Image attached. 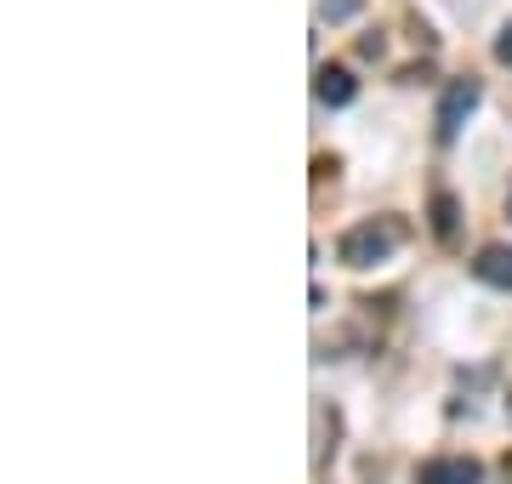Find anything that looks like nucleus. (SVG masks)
I'll return each instance as SVG.
<instances>
[{"instance_id": "3", "label": "nucleus", "mask_w": 512, "mask_h": 484, "mask_svg": "<svg viewBox=\"0 0 512 484\" xmlns=\"http://www.w3.org/2000/svg\"><path fill=\"white\" fill-rule=\"evenodd\" d=\"M484 479V467L473 456H427L416 467V484H478Z\"/></svg>"}, {"instance_id": "10", "label": "nucleus", "mask_w": 512, "mask_h": 484, "mask_svg": "<svg viewBox=\"0 0 512 484\" xmlns=\"http://www.w3.org/2000/svg\"><path fill=\"white\" fill-rule=\"evenodd\" d=\"M359 57H382V35H365V40H359Z\"/></svg>"}, {"instance_id": "8", "label": "nucleus", "mask_w": 512, "mask_h": 484, "mask_svg": "<svg viewBox=\"0 0 512 484\" xmlns=\"http://www.w3.org/2000/svg\"><path fill=\"white\" fill-rule=\"evenodd\" d=\"M495 63H507V69H512V23L495 35Z\"/></svg>"}, {"instance_id": "5", "label": "nucleus", "mask_w": 512, "mask_h": 484, "mask_svg": "<svg viewBox=\"0 0 512 484\" xmlns=\"http://www.w3.org/2000/svg\"><path fill=\"white\" fill-rule=\"evenodd\" d=\"M473 280L495 285V291H512V245H478Z\"/></svg>"}, {"instance_id": "11", "label": "nucleus", "mask_w": 512, "mask_h": 484, "mask_svg": "<svg viewBox=\"0 0 512 484\" xmlns=\"http://www.w3.org/2000/svg\"><path fill=\"white\" fill-rule=\"evenodd\" d=\"M501 479H507V484H512V456H507V462H501Z\"/></svg>"}, {"instance_id": "9", "label": "nucleus", "mask_w": 512, "mask_h": 484, "mask_svg": "<svg viewBox=\"0 0 512 484\" xmlns=\"http://www.w3.org/2000/svg\"><path fill=\"white\" fill-rule=\"evenodd\" d=\"M433 75V69H427V63H410V69H399V86H421V80Z\"/></svg>"}, {"instance_id": "4", "label": "nucleus", "mask_w": 512, "mask_h": 484, "mask_svg": "<svg viewBox=\"0 0 512 484\" xmlns=\"http://www.w3.org/2000/svg\"><path fill=\"white\" fill-rule=\"evenodd\" d=\"M313 97H319L325 109H348L353 97H359V80H353L342 63H325V69L313 75Z\"/></svg>"}, {"instance_id": "6", "label": "nucleus", "mask_w": 512, "mask_h": 484, "mask_svg": "<svg viewBox=\"0 0 512 484\" xmlns=\"http://www.w3.org/2000/svg\"><path fill=\"white\" fill-rule=\"evenodd\" d=\"M433 234H439V245H456V228H461V200L456 194H433Z\"/></svg>"}, {"instance_id": "1", "label": "nucleus", "mask_w": 512, "mask_h": 484, "mask_svg": "<svg viewBox=\"0 0 512 484\" xmlns=\"http://www.w3.org/2000/svg\"><path fill=\"white\" fill-rule=\"evenodd\" d=\"M399 245H404L399 217H370V223H353L348 234L336 240V257L348 262V268H376V262H387Z\"/></svg>"}, {"instance_id": "7", "label": "nucleus", "mask_w": 512, "mask_h": 484, "mask_svg": "<svg viewBox=\"0 0 512 484\" xmlns=\"http://www.w3.org/2000/svg\"><path fill=\"white\" fill-rule=\"evenodd\" d=\"M359 12H365V0H319V18L325 23H348Z\"/></svg>"}, {"instance_id": "2", "label": "nucleus", "mask_w": 512, "mask_h": 484, "mask_svg": "<svg viewBox=\"0 0 512 484\" xmlns=\"http://www.w3.org/2000/svg\"><path fill=\"white\" fill-rule=\"evenodd\" d=\"M478 80L467 75V80H450L444 86V97H439V120H433V131H439V143H456L461 137V126H467V114L478 109Z\"/></svg>"}, {"instance_id": "12", "label": "nucleus", "mask_w": 512, "mask_h": 484, "mask_svg": "<svg viewBox=\"0 0 512 484\" xmlns=\"http://www.w3.org/2000/svg\"><path fill=\"white\" fill-rule=\"evenodd\" d=\"M507 422H512V393H507Z\"/></svg>"}]
</instances>
